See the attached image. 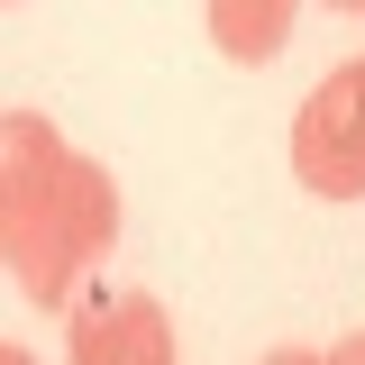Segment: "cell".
Listing matches in <instances>:
<instances>
[{
  "mask_svg": "<svg viewBox=\"0 0 365 365\" xmlns=\"http://www.w3.org/2000/svg\"><path fill=\"white\" fill-rule=\"evenodd\" d=\"M329 9H365V0H329Z\"/></svg>",
  "mask_w": 365,
  "mask_h": 365,
  "instance_id": "obj_8",
  "label": "cell"
},
{
  "mask_svg": "<svg viewBox=\"0 0 365 365\" xmlns=\"http://www.w3.org/2000/svg\"><path fill=\"white\" fill-rule=\"evenodd\" d=\"M0 365H37V356H28V347H0Z\"/></svg>",
  "mask_w": 365,
  "mask_h": 365,
  "instance_id": "obj_7",
  "label": "cell"
},
{
  "mask_svg": "<svg viewBox=\"0 0 365 365\" xmlns=\"http://www.w3.org/2000/svg\"><path fill=\"white\" fill-rule=\"evenodd\" d=\"M119 237V192L101 165L64 155V137L37 110L0 119V256L28 283V302H73L91 256H110Z\"/></svg>",
  "mask_w": 365,
  "mask_h": 365,
  "instance_id": "obj_1",
  "label": "cell"
},
{
  "mask_svg": "<svg viewBox=\"0 0 365 365\" xmlns=\"http://www.w3.org/2000/svg\"><path fill=\"white\" fill-rule=\"evenodd\" d=\"M73 365H174V329L146 292H73Z\"/></svg>",
  "mask_w": 365,
  "mask_h": 365,
  "instance_id": "obj_3",
  "label": "cell"
},
{
  "mask_svg": "<svg viewBox=\"0 0 365 365\" xmlns=\"http://www.w3.org/2000/svg\"><path fill=\"white\" fill-rule=\"evenodd\" d=\"M329 365H365V338H347V347H329Z\"/></svg>",
  "mask_w": 365,
  "mask_h": 365,
  "instance_id": "obj_6",
  "label": "cell"
},
{
  "mask_svg": "<svg viewBox=\"0 0 365 365\" xmlns=\"http://www.w3.org/2000/svg\"><path fill=\"white\" fill-rule=\"evenodd\" d=\"M256 365H329V356H311V347H274V356H256Z\"/></svg>",
  "mask_w": 365,
  "mask_h": 365,
  "instance_id": "obj_5",
  "label": "cell"
},
{
  "mask_svg": "<svg viewBox=\"0 0 365 365\" xmlns=\"http://www.w3.org/2000/svg\"><path fill=\"white\" fill-rule=\"evenodd\" d=\"M292 9L302 0H210V37L228 64H265L274 46L292 37Z\"/></svg>",
  "mask_w": 365,
  "mask_h": 365,
  "instance_id": "obj_4",
  "label": "cell"
},
{
  "mask_svg": "<svg viewBox=\"0 0 365 365\" xmlns=\"http://www.w3.org/2000/svg\"><path fill=\"white\" fill-rule=\"evenodd\" d=\"M292 174L319 201H356L365 192V64H338L292 119Z\"/></svg>",
  "mask_w": 365,
  "mask_h": 365,
  "instance_id": "obj_2",
  "label": "cell"
}]
</instances>
